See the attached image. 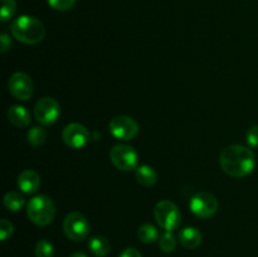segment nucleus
I'll return each mask as SVG.
<instances>
[{"instance_id": "f257e3e1", "label": "nucleus", "mask_w": 258, "mask_h": 257, "mask_svg": "<svg viewBox=\"0 0 258 257\" xmlns=\"http://www.w3.org/2000/svg\"><path fill=\"white\" fill-rule=\"evenodd\" d=\"M222 170L233 178H243L251 174L256 166L253 151L243 145H229L219 154Z\"/></svg>"}, {"instance_id": "f03ea898", "label": "nucleus", "mask_w": 258, "mask_h": 257, "mask_svg": "<svg viewBox=\"0 0 258 257\" xmlns=\"http://www.w3.org/2000/svg\"><path fill=\"white\" fill-rule=\"evenodd\" d=\"M13 37L25 44H38L45 37V28L40 20L29 15L17 18L10 25Z\"/></svg>"}, {"instance_id": "7ed1b4c3", "label": "nucleus", "mask_w": 258, "mask_h": 257, "mask_svg": "<svg viewBox=\"0 0 258 257\" xmlns=\"http://www.w3.org/2000/svg\"><path fill=\"white\" fill-rule=\"evenodd\" d=\"M27 214L30 222H33L35 226H48L55 217V206L49 197L40 194L28 202Z\"/></svg>"}, {"instance_id": "20e7f679", "label": "nucleus", "mask_w": 258, "mask_h": 257, "mask_svg": "<svg viewBox=\"0 0 258 257\" xmlns=\"http://www.w3.org/2000/svg\"><path fill=\"white\" fill-rule=\"evenodd\" d=\"M154 217L159 226L166 232L176 229L180 224V211L175 203L170 201H160L154 208Z\"/></svg>"}, {"instance_id": "39448f33", "label": "nucleus", "mask_w": 258, "mask_h": 257, "mask_svg": "<svg viewBox=\"0 0 258 257\" xmlns=\"http://www.w3.org/2000/svg\"><path fill=\"white\" fill-rule=\"evenodd\" d=\"M189 208L191 213L198 218L208 219L218 211V201L216 196L209 191H198L190 198Z\"/></svg>"}, {"instance_id": "423d86ee", "label": "nucleus", "mask_w": 258, "mask_h": 257, "mask_svg": "<svg viewBox=\"0 0 258 257\" xmlns=\"http://www.w3.org/2000/svg\"><path fill=\"white\" fill-rule=\"evenodd\" d=\"M111 163L121 171H131L138 168L139 155L135 149L126 144L115 145L110 151Z\"/></svg>"}, {"instance_id": "0eeeda50", "label": "nucleus", "mask_w": 258, "mask_h": 257, "mask_svg": "<svg viewBox=\"0 0 258 257\" xmlns=\"http://www.w3.org/2000/svg\"><path fill=\"white\" fill-rule=\"evenodd\" d=\"M63 231L70 239L75 242L83 241L90 233V223L87 218L80 212L67 214L63 221Z\"/></svg>"}, {"instance_id": "6e6552de", "label": "nucleus", "mask_w": 258, "mask_h": 257, "mask_svg": "<svg viewBox=\"0 0 258 257\" xmlns=\"http://www.w3.org/2000/svg\"><path fill=\"white\" fill-rule=\"evenodd\" d=\"M108 128L111 135L121 141L133 140L139 134V123L136 122L135 118L126 115L113 117L108 125Z\"/></svg>"}, {"instance_id": "1a4fd4ad", "label": "nucleus", "mask_w": 258, "mask_h": 257, "mask_svg": "<svg viewBox=\"0 0 258 257\" xmlns=\"http://www.w3.org/2000/svg\"><path fill=\"white\" fill-rule=\"evenodd\" d=\"M60 115V106L53 97H43L35 103L34 116L43 126H50L58 120Z\"/></svg>"}, {"instance_id": "9d476101", "label": "nucleus", "mask_w": 258, "mask_h": 257, "mask_svg": "<svg viewBox=\"0 0 258 257\" xmlns=\"http://www.w3.org/2000/svg\"><path fill=\"white\" fill-rule=\"evenodd\" d=\"M62 139L66 145L71 149H82L90 143V131L77 122L68 123L62 131Z\"/></svg>"}, {"instance_id": "9b49d317", "label": "nucleus", "mask_w": 258, "mask_h": 257, "mask_svg": "<svg viewBox=\"0 0 258 257\" xmlns=\"http://www.w3.org/2000/svg\"><path fill=\"white\" fill-rule=\"evenodd\" d=\"M9 92L19 101H27L33 96V81L27 73L17 72L9 78Z\"/></svg>"}, {"instance_id": "f8f14e48", "label": "nucleus", "mask_w": 258, "mask_h": 257, "mask_svg": "<svg viewBox=\"0 0 258 257\" xmlns=\"http://www.w3.org/2000/svg\"><path fill=\"white\" fill-rule=\"evenodd\" d=\"M17 184L20 191H23L24 194H33L39 189L40 176L37 171L28 169V170H24L19 174Z\"/></svg>"}, {"instance_id": "ddd939ff", "label": "nucleus", "mask_w": 258, "mask_h": 257, "mask_svg": "<svg viewBox=\"0 0 258 257\" xmlns=\"http://www.w3.org/2000/svg\"><path fill=\"white\" fill-rule=\"evenodd\" d=\"M179 241L181 246L188 249H194L203 241V234L196 227H185L179 233Z\"/></svg>"}, {"instance_id": "4468645a", "label": "nucleus", "mask_w": 258, "mask_h": 257, "mask_svg": "<svg viewBox=\"0 0 258 257\" xmlns=\"http://www.w3.org/2000/svg\"><path fill=\"white\" fill-rule=\"evenodd\" d=\"M135 176L138 183L145 188L155 185V183L158 181V173L155 171V169L150 165H146V164L139 165L135 169Z\"/></svg>"}, {"instance_id": "2eb2a0df", "label": "nucleus", "mask_w": 258, "mask_h": 257, "mask_svg": "<svg viewBox=\"0 0 258 257\" xmlns=\"http://www.w3.org/2000/svg\"><path fill=\"white\" fill-rule=\"evenodd\" d=\"M8 118L15 127H25L30 122V115L24 106L14 105L8 110Z\"/></svg>"}, {"instance_id": "dca6fc26", "label": "nucleus", "mask_w": 258, "mask_h": 257, "mask_svg": "<svg viewBox=\"0 0 258 257\" xmlns=\"http://www.w3.org/2000/svg\"><path fill=\"white\" fill-rule=\"evenodd\" d=\"M88 248L96 257H105L111 251V243L106 237L93 236L88 241Z\"/></svg>"}, {"instance_id": "f3484780", "label": "nucleus", "mask_w": 258, "mask_h": 257, "mask_svg": "<svg viewBox=\"0 0 258 257\" xmlns=\"http://www.w3.org/2000/svg\"><path fill=\"white\" fill-rule=\"evenodd\" d=\"M3 203L10 212H18L24 207L25 199L18 191H8L3 198Z\"/></svg>"}, {"instance_id": "a211bd4d", "label": "nucleus", "mask_w": 258, "mask_h": 257, "mask_svg": "<svg viewBox=\"0 0 258 257\" xmlns=\"http://www.w3.org/2000/svg\"><path fill=\"white\" fill-rule=\"evenodd\" d=\"M138 237L143 243H153L159 238V232L155 226L150 223H145L139 228Z\"/></svg>"}, {"instance_id": "6ab92c4d", "label": "nucleus", "mask_w": 258, "mask_h": 257, "mask_svg": "<svg viewBox=\"0 0 258 257\" xmlns=\"http://www.w3.org/2000/svg\"><path fill=\"white\" fill-rule=\"evenodd\" d=\"M27 139L30 145L42 146L47 141V131L39 126H34L27 133Z\"/></svg>"}, {"instance_id": "aec40b11", "label": "nucleus", "mask_w": 258, "mask_h": 257, "mask_svg": "<svg viewBox=\"0 0 258 257\" xmlns=\"http://www.w3.org/2000/svg\"><path fill=\"white\" fill-rule=\"evenodd\" d=\"M15 12H17L15 0H2V12H0L2 22H8L10 18L14 17Z\"/></svg>"}, {"instance_id": "412c9836", "label": "nucleus", "mask_w": 258, "mask_h": 257, "mask_svg": "<svg viewBox=\"0 0 258 257\" xmlns=\"http://www.w3.org/2000/svg\"><path fill=\"white\" fill-rule=\"evenodd\" d=\"M35 256L37 257H53L54 256V247L47 239H40L35 244Z\"/></svg>"}, {"instance_id": "4be33fe9", "label": "nucleus", "mask_w": 258, "mask_h": 257, "mask_svg": "<svg viewBox=\"0 0 258 257\" xmlns=\"http://www.w3.org/2000/svg\"><path fill=\"white\" fill-rule=\"evenodd\" d=\"M159 246L166 253L173 252L176 247V239L174 234L171 232H165L164 234H161L160 239H159Z\"/></svg>"}, {"instance_id": "5701e85b", "label": "nucleus", "mask_w": 258, "mask_h": 257, "mask_svg": "<svg viewBox=\"0 0 258 257\" xmlns=\"http://www.w3.org/2000/svg\"><path fill=\"white\" fill-rule=\"evenodd\" d=\"M48 5L58 12H67L72 9L76 4V0H47Z\"/></svg>"}, {"instance_id": "b1692460", "label": "nucleus", "mask_w": 258, "mask_h": 257, "mask_svg": "<svg viewBox=\"0 0 258 257\" xmlns=\"http://www.w3.org/2000/svg\"><path fill=\"white\" fill-rule=\"evenodd\" d=\"M13 233H14V226H13V223L8 221V219L3 218L0 221V239L2 241H7L9 237L13 236Z\"/></svg>"}, {"instance_id": "393cba45", "label": "nucleus", "mask_w": 258, "mask_h": 257, "mask_svg": "<svg viewBox=\"0 0 258 257\" xmlns=\"http://www.w3.org/2000/svg\"><path fill=\"white\" fill-rule=\"evenodd\" d=\"M246 141L249 148H258V125L252 126L246 134Z\"/></svg>"}, {"instance_id": "a878e982", "label": "nucleus", "mask_w": 258, "mask_h": 257, "mask_svg": "<svg viewBox=\"0 0 258 257\" xmlns=\"http://www.w3.org/2000/svg\"><path fill=\"white\" fill-rule=\"evenodd\" d=\"M0 47H2V53L8 52L12 47V39L7 33H2V35H0Z\"/></svg>"}, {"instance_id": "bb28decb", "label": "nucleus", "mask_w": 258, "mask_h": 257, "mask_svg": "<svg viewBox=\"0 0 258 257\" xmlns=\"http://www.w3.org/2000/svg\"><path fill=\"white\" fill-rule=\"evenodd\" d=\"M120 257H143V256H141V253L136 248L128 247V248L123 249V251L121 252Z\"/></svg>"}, {"instance_id": "cd10ccee", "label": "nucleus", "mask_w": 258, "mask_h": 257, "mask_svg": "<svg viewBox=\"0 0 258 257\" xmlns=\"http://www.w3.org/2000/svg\"><path fill=\"white\" fill-rule=\"evenodd\" d=\"M70 257H87V256H86L85 253H82V252H76V253L71 254Z\"/></svg>"}]
</instances>
